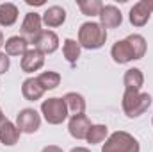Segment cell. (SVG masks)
<instances>
[{
	"instance_id": "obj_13",
	"label": "cell",
	"mask_w": 153,
	"mask_h": 152,
	"mask_svg": "<svg viewBox=\"0 0 153 152\" xmlns=\"http://www.w3.org/2000/svg\"><path fill=\"white\" fill-rule=\"evenodd\" d=\"M41 20H43V23H45L46 27H50V29L61 27V25L66 22V9L61 7V5H50V7L43 13Z\"/></svg>"
},
{
	"instance_id": "obj_9",
	"label": "cell",
	"mask_w": 153,
	"mask_h": 152,
	"mask_svg": "<svg viewBox=\"0 0 153 152\" xmlns=\"http://www.w3.org/2000/svg\"><path fill=\"white\" fill-rule=\"evenodd\" d=\"M111 56H112L114 63H117V65H126V63L135 59V54H134V50H132V47H130V43H128L126 38L119 39V41H116L112 45Z\"/></svg>"
},
{
	"instance_id": "obj_27",
	"label": "cell",
	"mask_w": 153,
	"mask_h": 152,
	"mask_svg": "<svg viewBox=\"0 0 153 152\" xmlns=\"http://www.w3.org/2000/svg\"><path fill=\"white\" fill-rule=\"evenodd\" d=\"M70 152H91L89 149H85V147H73Z\"/></svg>"
},
{
	"instance_id": "obj_3",
	"label": "cell",
	"mask_w": 153,
	"mask_h": 152,
	"mask_svg": "<svg viewBox=\"0 0 153 152\" xmlns=\"http://www.w3.org/2000/svg\"><path fill=\"white\" fill-rule=\"evenodd\" d=\"M102 152H141V145L130 132L116 131L105 140Z\"/></svg>"
},
{
	"instance_id": "obj_18",
	"label": "cell",
	"mask_w": 153,
	"mask_h": 152,
	"mask_svg": "<svg viewBox=\"0 0 153 152\" xmlns=\"http://www.w3.org/2000/svg\"><path fill=\"white\" fill-rule=\"evenodd\" d=\"M18 20V7L11 2L0 4V25L2 27H11Z\"/></svg>"
},
{
	"instance_id": "obj_19",
	"label": "cell",
	"mask_w": 153,
	"mask_h": 152,
	"mask_svg": "<svg viewBox=\"0 0 153 152\" xmlns=\"http://www.w3.org/2000/svg\"><path fill=\"white\" fill-rule=\"evenodd\" d=\"M5 54L7 56H23L29 50V43L22 36H11L9 39H5Z\"/></svg>"
},
{
	"instance_id": "obj_30",
	"label": "cell",
	"mask_w": 153,
	"mask_h": 152,
	"mask_svg": "<svg viewBox=\"0 0 153 152\" xmlns=\"http://www.w3.org/2000/svg\"><path fill=\"white\" fill-rule=\"evenodd\" d=\"M5 45V39H4V34H2V31H0V48Z\"/></svg>"
},
{
	"instance_id": "obj_12",
	"label": "cell",
	"mask_w": 153,
	"mask_h": 152,
	"mask_svg": "<svg viewBox=\"0 0 153 152\" xmlns=\"http://www.w3.org/2000/svg\"><path fill=\"white\" fill-rule=\"evenodd\" d=\"M150 16H152V11L146 7V4L143 0L134 4L130 13H128V20H130V23L134 27H144L150 22Z\"/></svg>"
},
{
	"instance_id": "obj_2",
	"label": "cell",
	"mask_w": 153,
	"mask_h": 152,
	"mask_svg": "<svg viewBox=\"0 0 153 152\" xmlns=\"http://www.w3.org/2000/svg\"><path fill=\"white\" fill-rule=\"evenodd\" d=\"M123 111L128 118H139L141 114H144L150 106H152V97L150 93H141V91H130L125 90L123 93V100H121Z\"/></svg>"
},
{
	"instance_id": "obj_5",
	"label": "cell",
	"mask_w": 153,
	"mask_h": 152,
	"mask_svg": "<svg viewBox=\"0 0 153 152\" xmlns=\"http://www.w3.org/2000/svg\"><path fill=\"white\" fill-rule=\"evenodd\" d=\"M16 127L20 129V132L25 134H32L41 127V116L36 109L32 108H25L16 114Z\"/></svg>"
},
{
	"instance_id": "obj_14",
	"label": "cell",
	"mask_w": 153,
	"mask_h": 152,
	"mask_svg": "<svg viewBox=\"0 0 153 152\" xmlns=\"http://www.w3.org/2000/svg\"><path fill=\"white\" fill-rule=\"evenodd\" d=\"M20 129L16 127V123H13L11 120H4L2 125H0V141L5 145V147H13L18 143L20 140Z\"/></svg>"
},
{
	"instance_id": "obj_32",
	"label": "cell",
	"mask_w": 153,
	"mask_h": 152,
	"mask_svg": "<svg viewBox=\"0 0 153 152\" xmlns=\"http://www.w3.org/2000/svg\"><path fill=\"white\" fill-rule=\"evenodd\" d=\"M152 122H153V120H152Z\"/></svg>"
},
{
	"instance_id": "obj_29",
	"label": "cell",
	"mask_w": 153,
	"mask_h": 152,
	"mask_svg": "<svg viewBox=\"0 0 153 152\" xmlns=\"http://www.w3.org/2000/svg\"><path fill=\"white\" fill-rule=\"evenodd\" d=\"M143 2L146 4V7H148V9L153 13V0H143Z\"/></svg>"
},
{
	"instance_id": "obj_24",
	"label": "cell",
	"mask_w": 153,
	"mask_h": 152,
	"mask_svg": "<svg viewBox=\"0 0 153 152\" xmlns=\"http://www.w3.org/2000/svg\"><path fill=\"white\" fill-rule=\"evenodd\" d=\"M126 39H128L134 54H135V59H143L144 54H146V39H144V36H141V34H130V36H126Z\"/></svg>"
},
{
	"instance_id": "obj_16",
	"label": "cell",
	"mask_w": 153,
	"mask_h": 152,
	"mask_svg": "<svg viewBox=\"0 0 153 152\" xmlns=\"http://www.w3.org/2000/svg\"><path fill=\"white\" fill-rule=\"evenodd\" d=\"M62 100L66 102V108H68V113L71 114H84L85 111V99L76 93V91H70L62 97Z\"/></svg>"
},
{
	"instance_id": "obj_7",
	"label": "cell",
	"mask_w": 153,
	"mask_h": 152,
	"mask_svg": "<svg viewBox=\"0 0 153 152\" xmlns=\"http://www.w3.org/2000/svg\"><path fill=\"white\" fill-rule=\"evenodd\" d=\"M45 65V54H41L38 48H29L23 56H22V70L25 74H34L38 72L39 68H43Z\"/></svg>"
},
{
	"instance_id": "obj_4",
	"label": "cell",
	"mask_w": 153,
	"mask_h": 152,
	"mask_svg": "<svg viewBox=\"0 0 153 152\" xmlns=\"http://www.w3.org/2000/svg\"><path fill=\"white\" fill-rule=\"evenodd\" d=\"M41 114L50 125H59L68 118V108L62 97H52L48 100H43L41 104Z\"/></svg>"
},
{
	"instance_id": "obj_15",
	"label": "cell",
	"mask_w": 153,
	"mask_h": 152,
	"mask_svg": "<svg viewBox=\"0 0 153 152\" xmlns=\"http://www.w3.org/2000/svg\"><path fill=\"white\" fill-rule=\"evenodd\" d=\"M22 95H23L27 100L36 102V100H39V99L45 95V90H43V86L39 84V81L36 77H29V79H25L23 84H22Z\"/></svg>"
},
{
	"instance_id": "obj_6",
	"label": "cell",
	"mask_w": 153,
	"mask_h": 152,
	"mask_svg": "<svg viewBox=\"0 0 153 152\" xmlns=\"http://www.w3.org/2000/svg\"><path fill=\"white\" fill-rule=\"evenodd\" d=\"M41 25H43V20H41V16H39L38 13H27L25 18H23V22H22V29H20L22 38L25 39L27 43H32L34 45L36 38H38L39 34H41V31H43Z\"/></svg>"
},
{
	"instance_id": "obj_8",
	"label": "cell",
	"mask_w": 153,
	"mask_h": 152,
	"mask_svg": "<svg viewBox=\"0 0 153 152\" xmlns=\"http://www.w3.org/2000/svg\"><path fill=\"white\" fill-rule=\"evenodd\" d=\"M91 120L85 116V114H73L70 118V123H68V131L70 134L75 138V140H85L87 138V132L91 129Z\"/></svg>"
},
{
	"instance_id": "obj_1",
	"label": "cell",
	"mask_w": 153,
	"mask_h": 152,
	"mask_svg": "<svg viewBox=\"0 0 153 152\" xmlns=\"http://www.w3.org/2000/svg\"><path fill=\"white\" fill-rule=\"evenodd\" d=\"M107 41V31L96 22H85L78 29V43L82 48L98 50Z\"/></svg>"
},
{
	"instance_id": "obj_28",
	"label": "cell",
	"mask_w": 153,
	"mask_h": 152,
	"mask_svg": "<svg viewBox=\"0 0 153 152\" xmlns=\"http://www.w3.org/2000/svg\"><path fill=\"white\" fill-rule=\"evenodd\" d=\"M27 4H29V5H43L45 2H43V0H27Z\"/></svg>"
},
{
	"instance_id": "obj_17",
	"label": "cell",
	"mask_w": 153,
	"mask_h": 152,
	"mask_svg": "<svg viewBox=\"0 0 153 152\" xmlns=\"http://www.w3.org/2000/svg\"><path fill=\"white\" fill-rule=\"evenodd\" d=\"M123 84H125V90H130V91H141L143 84H144V75L139 68H130L125 72L123 75Z\"/></svg>"
},
{
	"instance_id": "obj_31",
	"label": "cell",
	"mask_w": 153,
	"mask_h": 152,
	"mask_svg": "<svg viewBox=\"0 0 153 152\" xmlns=\"http://www.w3.org/2000/svg\"><path fill=\"white\" fill-rule=\"evenodd\" d=\"M5 118H4V113H2V109H0V125H2V122H4Z\"/></svg>"
},
{
	"instance_id": "obj_10",
	"label": "cell",
	"mask_w": 153,
	"mask_h": 152,
	"mask_svg": "<svg viewBox=\"0 0 153 152\" xmlns=\"http://www.w3.org/2000/svg\"><path fill=\"white\" fill-rule=\"evenodd\" d=\"M34 48H38L41 54H53L59 48V36L53 31H41L36 41H34Z\"/></svg>"
},
{
	"instance_id": "obj_20",
	"label": "cell",
	"mask_w": 153,
	"mask_h": 152,
	"mask_svg": "<svg viewBox=\"0 0 153 152\" xmlns=\"http://www.w3.org/2000/svg\"><path fill=\"white\" fill-rule=\"evenodd\" d=\"M109 138V127L103 125V123H93L89 132H87V143L91 145H96V143H102Z\"/></svg>"
},
{
	"instance_id": "obj_25",
	"label": "cell",
	"mask_w": 153,
	"mask_h": 152,
	"mask_svg": "<svg viewBox=\"0 0 153 152\" xmlns=\"http://www.w3.org/2000/svg\"><path fill=\"white\" fill-rule=\"evenodd\" d=\"M11 66V61H9V56L5 52H0V75L5 74Z\"/></svg>"
},
{
	"instance_id": "obj_21",
	"label": "cell",
	"mask_w": 153,
	"mask_h": 152,
	"mask_svg": "<svg viewBox=\"0 0 153 152\" xmlns=\"http://www.w3.org/2000/svg\"><path fill=\"white\" fill-rule=\"evenodd\" d=\"M80 50H82V47H80L78 41H75V39H71V38L64 39V43H62V54H64V57H66L68 63L75 65L76 59L80 57Z\"/></svg>"
},
{
	"instance_id": "obj_26",
	"label": "cell",
	"mask_w": 153,
	"mask_h": 152,
	"mask_svg": "<svg viewBox=\"0 0 153 152\" xmlns=\"http://www.w3.org/2000/svg\"><path fill=\"white\" fill-rule=\"evenodd\" d=\"M41 152H62V149H61V147H57V145H46Z\"/></svg>"
},
{
	"instance_id": "obj_22",
	"label": "cell",
	"mask_w": 153,
	"mask_h": 152,
	"mask_svg": "<svg viewBox=\"0 0 153 152\" xmlns=\"http://www.w3.org/2000/svg\"><path fill=\"white\" fill-rule=\"evenodd\" d=\"M76 5L82 11V14H85V16H100V13L103 9V4L100 0H78Z\"/></svg>"
},
{
	"instance_id": "obj_11",
	"label": "cell",
	"mask_w": 153,
	"mask_h": 152,
	"mask_svg": "<svg viewBox=\"0 0 153 152\" xmlns=\"http://www.w3.org/2000/svg\"><path fill=\"white\" fill-rule=\"evenodd\" d=\"M121 22H123V14H121V11L112 5V4H107V5H103V9H102V13H100V25L107 31V29H116V27H119L121 25Z\"/></svg>"
},
{
	"instance_id": "obj_23",
	"label": "cell",
	"mask_w": 153,
	"mask_h": 152,
	"mask_svg": "<svg viewBox=\"0 0 153 152\" xmlns=\"http://www.w3.org/2000/svg\"><path fill=\"white\" fill-rule=\"evenodd\" d=\"M36 79L39 81V84L43 86V90H45V91H46V90H55V88L61 84V75H59L57 72H52V70L39 74Z\"/></svg>"
}]
</instances>
